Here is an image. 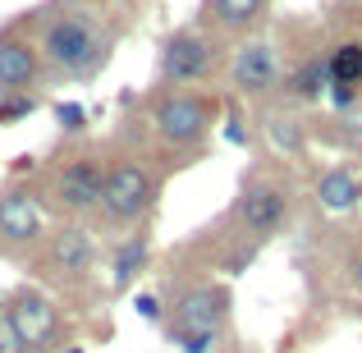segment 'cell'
Returning a JSON list of instances; mask_svg holds the SVG:
<instances>
[{"instance_id":"cell-19","label":"cell","mask_w":362,"mask_h":353,"mask_svg":"<svg viewBox=\"0 0 362 353\" xmlns=\"http://www.w3.org/2000/svg\"><path fill=\"white\" fill-rule=\"evenodd\" d=\"M271 138H275V147H284V151H303V129H298V120H289V115L271 120Z\"/></svg>"},{"instance_id":"cell-13","label":"cell","mask_w":362,"mask_h":353,"mask_svg":"<svg viewBox=\"0 0 362 353\" xmlns=\"http://www.w3.org/2000/svg\"><path fill=\"white\" fill-rule=\"evenodd\" d=\"M317 197H321V207H330V212H349V207L362 202V184H358V175H349V170H326V175L317 179Z\"/></svg>"},{"instance_id":"cell-11","label":"cell","mask_w":362,"mask_h":353,"mask_svg":"<svg viewBox=\"0 0 362 353\" xmlns=\"http://www.w3.org/2000/svg\"><path fill=\"white\" fill-rule=\"evenodd\" d=\"M42 74V55L28 37L0 33V88L5 92H28Z\"/></svg>"},{"instance_id":"cell-14","label":"cell","mask_w":362,"mask_h":353,"mask_svg":"<svg viewBox=\"0 0 362 353\" xmlns=\"http://www.w3.org/2000/svg\"><path fill=\"white\" fill-rule=\"evenodd\" d=\"M330 88H362V42H344L326 55Z\"/></svg>"},{"instance_id":"cell-21","label":"cell","mask_w":362,"mask_h":353,"mask_svg":"<svg viewBox=\"0 0 362 353\" xmlns=\"http://www.w3.org/2000/svg\"><path fill=\"white\" fill-rule=\"evenodd\" d=\"M0 353H23V345H18V335L9 330V321H5V312H0Z\"/></svg>"},{"instance_id":"cell-24","label":"cell","mask_w":362,"mask_h":353,"mask_svg":"<svg viewBox=\"0 0 362 353\" xmlns=\"http://www.w3.org/2000/svg\"><path fill=\"white\" fill-rule=\"evenodd\" d=\"M354 284H358V289H362V257H358V262H354Z\"/></svg>"},{"instance_id":"cell-20","label":"cell","mask_w":362,"mask_h":353,"mask_svg":"<svg viewBox=\"0 0 362 353\" xmlns=\"http://www.w3.org/2000/svg\"><path fill=\"white\" fill-rule=\"evenodd\" d=\"M55 115H60V124H64L69 133H78V129H83V106H74V101H69V106H60Z\"/></svg>"},{"instance_id":"cell-18","label":"cell","mask_w":362,"mask_h":353,"mask_svg":"<svg viewBox=\"0 0 362 353\" xmlns=\"http://www.w3.org/2000/svg\"><path fill=\"white\" fill-rule=\"evenodd\" d=\"M33 110H37L33 92H5V97H0V124H14V120L33 115Z\"/></svg>"},{"instance_id":"cell-16","label":"cell","mask_w":362,"mask_h":353,"mask_svg":"<svg viewBox=\"0 0 362 353\" xmlns=\"http://www.w3.org/2000/svg\"><path fill=\"white\" fill-rule=\"evenodd\" d=\"M266 9V0H206V14L216 18V28H247Z\"/></svg>"},{"instance_id":"cell-17","label":"cell","mask_w":362,"mask_h":353,"mask_svg":"<svg viewBox=\"0 0 362 353\" xmlns=\"http://www.w3.org/2000/svg\"><path fill=\"white\" fill-rule=\"evenodd\" d=\"M289 88H293V97H321V92L330 88V79H326V60H321V55L303 60V64H298V74L289 79Z\"/></svg>"},{"instance_id":"cell-7","label":"cell","mask_w":362,"mask_h":353,"mask_svg":"<svg viewBox=\"0 0 362 353\" xmlns=\"http://www.w3.org/2000/svg\"><path fill=\"white\" fill-rule=\"evenodd\" d=\"M101 179H106V166H101L97 156H69L60 170H55V179H51V197H55V207L60 212H69V216H83V212H97V202H101Z\"/></svg>"},{"instance_id":"cell-22","label":"cell","mask_w":362,"mask_h":353,"mask_svg":"<svg viewBox=\"0 0 362 353\" xmlns=\"http://www.w3.org/2000/svg\"><path fill=\"white\" fill-rule=\"evenodd\" d=\"M326 92H330V101H335L339 110H344V106H354V101H358V88H326Z\"/></svg>"},{"instance_id":"cell-25","label":"cell","mask_w":362,"mask_h":353,"mask_svg":"<svg viewBox=\"0 0 362 353\" xmlns=\"http://www.w3.org/2000/svg\"><path fill=\"white\" fill-rule=\"evenodd\" d=\"M64 353H83V349H74V345H69V349H64Z\"/></svg>"},{"instance_id":"cell-23","label":"cell","mask_w":362,"mask_h":353,"mask_svg":"<svg viewBox=\"0 0 362 353\" xmlns=\"http://www.w3.org/2000/svg\"><path fill=\"white\" fill-rule=\"evenodd\" d=\"M138 312H142L147 321H160V303L151 299V294H142V299H138Z\"/></svg>"},{"instance_id":"cell-9","label":"cell","mask_w":362,"mask_h":353,"mask_svg":"<svg viewBox=\"0 0 362 353\" xmlns=\"http://www.w3.org/2000/svg\"><path fill=\"white\" fill-rule=\"evenodd\" d=\"M211 64H216V37H206L202 28H184L160 51V79L165 83H193L202 74H211Z\"/></svg>"},{"instance_id":"cell-12","label":"cell","mask_w":362,"mask_h":353,"mask_svg":"<svg viewBox=\"0 0 362 353\" xmlns=\"http://www.w3.org/2000/svg\"><path fill=\"white\" fill-rule=\"evenodd\" d=\"M280 79V60H275V46L266 42H247L239 55H234V88L247 92V97H262V92L275 88Z\"/></svg>"},{"instance_id":"cell-8","label":"cell","mask_w":362,"mask_h":353,"mask_svg":"<svg viewBox=\"0 0 362 353\" xmlns=\"http://www.w3.org/2000/svg\"><path fill=\"white\" fill-rule=\"evenodd\" d=\"M92 262H97V243H92V234L83 230V225H60V230L51 234V243H46L42 253V266L51 280L60 284H83L92 271Z\"/></svg>"},{"instance_id":"cell-5","label":"cell","mask_w":362,"mask_h":353,"mask_svg":"<svg viewBox=\"0 0 362 353\" xmlns=\"http://www.w3.org/2000/svg\"><path fill=\"white\" fill-rule=\"evenodd\" d=\"M156 133L170 142V147H197L211 129V101L197 97V92H165L156 101Z\"/></svg>"},{"instance_id":"cell-4","label":"cell","mask_w":362,"mask_h":353,"mask_svg":"<svg viewBox=\"0 0 362 353\" xmlns=\"http://www.w3.org/2000/svg\"><path fill=\"white\" fill-rule=\"evenodd\" d=\"M5 321L18 335L23 353H46V349L60 345V308H55L46 294H37V289H18L14 299H9Z\"/></svg>"},{"instance_id":"cell-6","label":"cell","mask_w":362,"mask_h":353,"mask_svg":"<svg viewBox=\"0 0 362 353\" xmlns=\"http://www.w3.org/2000/svg\"><path fill=\"white\" fill-rule=\"evenodd\" d=\"M234 221H239L257 243L271 238L284 221H289V188L275 184V179H252V184H243L239 207H234Z\"/></svg>"},{"instance_id":"cell-1","label":"cell","mask_w":362,"mask_h":353,"mask_svg":"<svg viewBox=\"0 0 362 353\" xmlns=\"http://www.w3.org/2000/svg\"><path fill=\"white\" fill-rule=\"evenodd\" d=\"M110 33L106 23L97 18V9H60V14L46 23L42 33V60H51L60 74L69 79H92L101 64L110 60Z\"/></svg>"},{"instance_id":"cell-3","label":"cell","mask_w":362,"mask_h":353,"mask_svg":"<svg viewBox=\"0 0 362 353\" xmlns=\"http://www.w3.org/2000/svg\"><path fill=\"white\" fill-rule=\"evenodd\" d=\"M230 289L225 284H193L170 308V340H221L230 321Z\"/></svg>"},{"instance_id":"cell-15","label":"cell","mask_w":362,"mask_h":353,"mask_svg":"<svg viewBox=\"0 0 362 353\" xmlns=\"http://www.w3.org/2000/svg\"><path fill=\"white\" fill-rule=\"evenodd\" d=\"M142 262H147V234L124 238L119 253H115V266H110V284H115V289H124V284H129L133 275L142 271Z\"/></svg>"},{"instance_id":"cell-10","label":"cell","mask_w":362,"mask_h":353,"mask_svg":"<svg viewBox=\"0 0 362 353\" xmlns=\"http://www.w3.org/2000/svg\"><path fill=\"white\" fill-rule=\"evenodd\" d=\"M42 202L23 188H9L0 193V253H14V248H28L42 238Z\"/></svg>"},{"instance_id":"cell-2","label":"cell","mask_w":362,"mask_h":353,"mask_svg":"<svg viewBox=\"0 0 362 353\" xmlns=\"http://www.w3.org/2000/svg\"><path fill=\"white\" fill-rule=\"evenodd\" d=\"M156 188L160 184H156V175H151V166H142V161H115V166L106 170V179H101L97 212L106 216L110 225H133L151 212Z\"/></svg>"}]
</instances>
